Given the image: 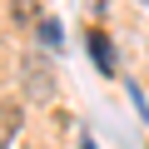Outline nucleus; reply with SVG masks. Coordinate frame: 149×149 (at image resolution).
Masks as SVG:
<instances>
[{"instance_id": "nucleus-1", "label": "nucleus", "mask_w": 149, "mask_h": 149, "mask_svg": "<svg viewBox=\"0 0 149 149\" xmlns=\"http://www.w3.org/2000/svg\"><path fill=\"white\" fill-rule=\"evenodd\" d=\"M20 80H25V90H30V100H50V95H55V74H50V65H45V55H30V60L20 65Z\"/></svg>"}, {"instance_id": "nucleus-2", "label": "nucleus", "mask_w": 149, "mask_h": 149, "mask_svg": "<svg viewBox=\"0 0 149 149\" xmlns=\"http://www.w3.org/2000/svg\"><path fill=\"white\" fill-rule=\"evenodd\" d=\"M85 45H90V60H95V70H100V74H114V70H119L114 45L104 40V30H90V35H85Z\"/></svg>"}, {"instance_id": "nucleus-3", "label": "nucleus", "mask_w": 149, "mask_h": 149, "mask_svg": "<svg viewBox=\"0 0 149 149\" xmlns=\"http://www.w3.org/2000/svg\"><path fill=\"white\" fill-rule=\"evenodd\" d=\"M40 40L55 50V45H60V20H40Z\"/></svg>"}, {"instance_id": "nucleus-4", "label": "nucleus", "mask_w": 149, "mask_h": 149, "mask_svg": "<svg viewBox=\"0 0 149 149\" xmlns=\"http://www.w3.org/2000/svg\"><path fill=\"white\" fill-rule=\"evenodd\" d=\"M80 149H95V139H90V134H85V139H80Z\"/></svg>"}, {"instance_id": "nucleus-5", "label": "nucleus", "mask_w": 149, "mask_h": 149, "mask_svg": "<svg viewBox=\"0 0 149 149\" xmlns=\"http://www.w3.org/2000/svg\"><path fill=\"white\" fill-rule=\"evenodd\" d=\"M139 109H144V119H149V104H139Z\"/></svg>"}, {"instance_id": "nucleus-6", "label": "nucleus", "mask_w": 149, "mask_h": 149, "mask_svg": "<svg viewBox=\"0 0 149 149\" xmlns=\"http://www.w3.org/2000/svg\"><path fill=\"white\" fill-rule=\"evenodd\" d=\"M0 149H5V144H0Z\"/></svg>"}]
</instances>
